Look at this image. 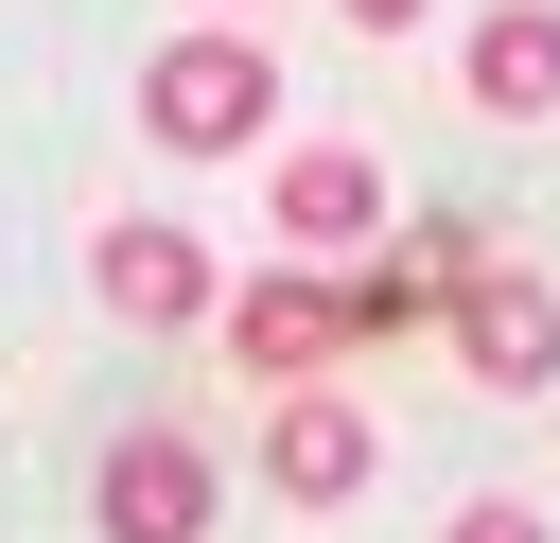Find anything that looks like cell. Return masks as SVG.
Segmentation results:
<instances>
[{"instance_id": "30bf717a", "label": "cell", "mask_w": 560, "mask_h": 543, "mask_svg": "<svg viewBox=\"0 0 560 543\" xmlns=\"http://www.w3.org/2000/svg\"><path fill=\"white\" fill-rule=\"evenodd\" d=\"M402 18H420V0H350V35H402Z\"/></svg>"}, {"instance_id": "9c48e42d", "label": "cell", "mask_w": 560, "mask_h": 543, "mask_svg": "<svg viewBox=\"0 0 560 543\" xmlns=\"http://www.w3.org/2000/svg\"><path fill=\"white\" fill-rule=\"evenodd\" d=\"M455 543H542V508H508V490H490V508H455Z\"/></svg>"}, {"instance_id": "7a4b0ae2", "label": "cell", "mask_w": 560, "mask_h": 543, "mask_svg": "<svg viewBox=\"0 0 560 543\" xmlns=\"http://www.w3.org/2000/svg\"><path fill=\"white\" fill-rule=\"evenodd\" d=\"M88 280H105V315L122 333H192L228 280H210V245L192 228H158V210H122V228H88Z\"/></svg>"}, {"instance_id": "52a82bcc", "label": "cell", "mask_w": 560, "mask_h": 543, "mask_svg": "<svg viewBox=\"0 0 560 543\" xmlns=\"http://www.w3.org/2000/svg\"><path fill=\"white\" fill-rule=\"evenodd\" d=\"M385 228V158L368 140H298L280 158V245H368Z\"/></svg>"}, {"instance_id": "6da1fadb", "label": "cell", "mask_w": 560, "mask_h": 543, "mask_svg": "<svg viewBox=\"0 0 560 543\" xmlns=\"http://www.w3.org/2000/svg\"><path fill=\"white\" fill-rule=\"evenodd\" d=\"M262 105H280V70H262L245 35H175V53L140 70V123H158L175 158H245V140H262Z\"/></svg>"}, {"instance_id": "ba28073f", "label": "cell", "mask_w": 560, "mask_h": 543, "mask_svg": "<svg viewBox=\"0 0 560 543\" xmlns=\"http://www.w3.org/2000/svg\"><path fill=\"white\" fill-rule=\"evenodd\" d=\"M455 70H472V105H490V123H542V105H560V0H490Z\"/></svg>"}, {"instance_id": "8992f818", "label": "cell", "mask_w": 560, "mask_h": 543, "mask_svg": "<svg viewBox=\"0 0 560 543\" xmlns=\"http://www.w3.org/2000/svg\"><path fill=\"white\" fill-rule=\"evenodd\" d=\"M455 350H472V385H560V298L525 263H472L455 280Z\"/></svg>"}, {"instance_id": "3957f363", "label": "cell", "mask_w": 560, "mask_h": 543, "mask_svg": "<svg viewBox=\"0 0 560 543\" xmlns=\"http://www.w3.org/2000/svg\"><path fill=\"white\" fill-rule=\"evenodd\" d=\"M368 473H385L368 403H350V385H280V420H262V490H280V508H350Z\"/></svg>"}, {"instance_id": "5b68a950", "label": "cell", "mask_w": 560, "mask_h": 543, "mask_svg": "<svg viewBox=\"0 0 560 543\" xmlns=\"http://www.w3.org/2000/svg\"><path fill=\"white\" fill-rule=\"evenodd\" d=\"M228 350H245L262 385H315V368L350 350V280H315V263H280V280H245V298H228Z\"/></svg>"}, {"instance_id": "8fae6325", "label": "cell", "mask_w": 560, "mask_h": 543, "mask_svg": "<svg viewBox=\"0 0 560 543\" xmlns=\"http://www.w3.org/2000/svg\"><path fill=\"white\" fill-rule=\"evenodd\" d=\"M228 18H245V0H228Z\"/></svg>"}, {"instance_id": "277c9868", "label": "cell", "mask_w": 560, "mask_h": 543, "mask_svg": "<svg viewBox=\"0 0 560 543\" xmlns=\"http://www.w3.org/2000/svg\"><path fill=\"white\" fill-rule=\"evenodd\" d=\"M88 525L105 543H210V455L192 438H105V473H88Z\"/></svg>"}]
</instances>
